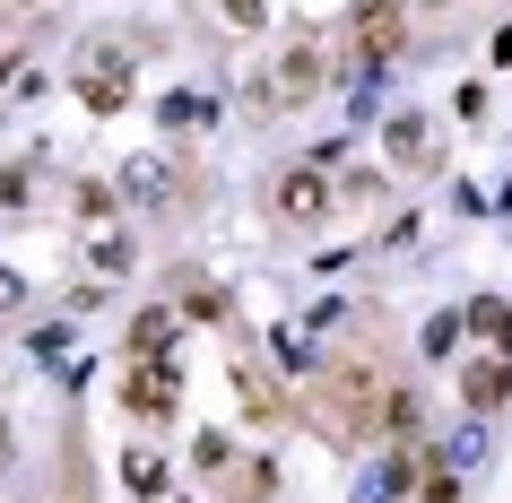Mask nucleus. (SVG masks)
<instances>
[{
    "mask_svg": "<svg viewBox=\"0 0 512 503\" xmlns=\"http://www.w3.org/2000/svg\"><path fill=\"white\" fill-rule=\"evenodd\" d=\"M18 304H27V278H18V269H0V313H18Z\"/></svg>",
    "mask_w": 512,
    "mask_h": 503,
    "instance_id": "obj_16",
    "label": "nucleus"
},
{
    "mask_svg": "<svg viewBox=\"0 0 512 503\" xmlns=\"http://www.w3.org/2000/svg\"><path fill=\"white\" fill-rule=\"evenodd\" d=\"M270 209L287 217V226H313V217H330V165H287V174H278L270 183Z\"/></svg>",
    "mask_w": 512,
    "mask_h": 503,
    "instance_id": "obj_2",
    "label": "nucleus"
},
{
    "mask_svg": "<svg viewBox=\"0 0 512 503\" xmlns=\"http://www.w3.org/2000/svg\"><path fill=\"white\" fill-rule=\"evenodd\" d=\"M131 347H139V356H165V347H174V313H165V304H157V313H139L131 321Z\"/></svg>",
    "mask_w": 512,
    "mask_h": 503,
    "instance_id": "obj_10",
    "label": "nucleus"
},
{
    "mask_svg": "<svg viewBox=\"0 0 512 503\" xmlns=\"http://www.w3.org/2000/svg\"><path fill=\"white\" fill-rule=\"evenodd\" d=\"M426 503H460V486H452V477H434V486H426Z\"/></svg>",
    "mask_w": 512,
    "mask_h": 503,
    "instance_id": "obj_18",
    "label": "nucleus"
},
{
    "mask_svg": "<svg viewBox=\"0 0 512 503\" xmlns=\"http://www.w3.org/2000/svg\"><path fill=\"white\" fill-rule=\"evenodd\" d=\"M452 339H460V313H443V321H426V356H452Z\"/></svg>",
    "mask_w": 512,
    "mask_h": 503,
    "instance_id": "obj_12",
    "label": "nucleus"
},
{
    "mask_svg": "<svg viewBox=\"0 0 512 503\" xmlns=\"http://www.w3.org/2000/svg\"><path fill=\"white\" fill-rule=\"evenodd\" d=\"M0 469H9V425H0Z\"/></svg>",
    "mask_w": 512,
    "mask_h": 503,
    "instance_id": "obj_19",
    "label": "nucleus"
},
{
    "mask_svg": "<svg viewBox=\"0 0 512 503\" xmlns=\"http://www.w3.org/2000/svg\"><path fill=\"white\" fill-rule=\"evenodd\" d=\"M122 477H131L139 495H157V486H165V469H157V460H148V451H131V460H122Z\"/></svg>",
    "mask_w": 512,
    "mask_h": 503,
    "instance_id": "obj_11",
    "label": "nucleus"
},
{
    "mask_svg": "<svg viewBox=\"0 0 512 503\" xmlns=\"http://www.w3.org/2000/svg\"><path fill=\"white\" fill-rule=\"evenodd\" d=\"M18 200H27V174H18V165H0V209H18Z\"/></svg>",
    "mask_w": 512,
    "mask_h": 503,
    "instance_id": "obj_15",
    "label": "nucleus"
},
{
    "mask_svg": "<svg viewBox=\"0 0 512 503\" xmlns=\"http://www.w3.org/2000/svg\"><path fill=\"white\" fill-rule=\"evenodd\" d=\"M96 261H105V269H131V235H96Z\"/></svg>",
    "mask_w": 512,
    "mask_h": 503,
    "instance_id": "obj_13",
    "label": "nucleus"
},
{
    "mask_svg": "<svg viewBox=\"0 0 512 503\" xmlns=\"http://www.w3.org/2000/svg\"><path fill=\"white\" fill-rule=\"evenodd\" d=\"M18 9H44V0H18Z\"/></svg>",
    "mask_w": 512,
    "mask_h": 503,
    "instance_id": "obj_20",
    "label": "nucleus"
},
{
    "mask_svg": "<svg viewBox=\"0 0 512 503\" xmlns=\"http://www.w3.org/2000/svg\"><path fill=\"white\" fill-rule=\"evenodd\" d=\"M382 148L400 165H434V131H426V113H391L382 122Z\"/></svg>",
    "mask_w": 512,
    "mask_h": 503,
    "instance_id": "obj_6",
    "label": "nucleus"
},
{
    "mask_svg": "<svg viewBox=\"0 0 512 503\" xmlns=\"http://www.w3.org/2000/svg\"><path fill=\"white\" fill-rule=\"evenodd\" d=\"M460 399H469L478 417H486V408H504V399H512V347H486L478 365L460 373Z\"/></svg>",
    "mask_w": 512,
    "mask_h": 503,
    "instance_id": "obj_5",
    "label": "nucleus"
},
{
    "mask_svg": "<svg viewBox=\"0 0 512 503\" xmlns=\"http://www.w3.org/2000/svg\"><path fill=\"white\" fill-rule=\"evenodd\" d=\"M278 105H313V96H322V87H330V53H322V44H313V35H304V44H296V53H287V70H278Z\"/></svg>",
    "mask_w": 512,
    "mask_h": 503,
    "instance_id": "obj_3",
    "label": "nucleus"
},
{
    "mask_svg": "<svg viewBox=\"0 0 512 503\" xmlns=\"http://www.w3.org/2000/svg\"><path fill=\"white\" fill-rule=\"evenodd\" d=\"M122 200H139V209L174 200V165H165V157H131V165H122Z\"/></svg>",
    "mask_w": 512,
    "mask_h": 503,
    "instance_id": "obj_7",
    "label": "nucleus"
},
{
    "mask_svg": "<svg viewBox=\"0 0 512 503\" xmlns=\"http://www.w3.org/2000/svg\"><path fill=\"white\" fill-rule=\"evenodd\" d=\"M79 96H87V113H122L131 70H113V53H96V61H87V79H79Z\"/></svg>",
    "mask_w": 512,
    "mask_h": 503,
    "instance_id": "obj_8",
    "label": "nucleus"
},
{
    "mask_svg": "<svg viewBox=\"0 0 512 503\" xmlns=\"http://www.w3.org/2000/svg\"><path fill=\"white\" fill-rule=\"evenodd\" d=\"M270 18V0H226V27H261Z\"/></svg>",
    "mask_w": 512,
    "mask_h": 503,
    "instance_id": "obj_14",
    "label": "nucleus"
},
{
    "mask_svg": "<svg viewBox=\"0 0 512 503\" xmlns=\"http://www.w3.org/2000/svg\"><path fill=\"white\" fill-rule=\"evenodd\" d=\"M417 425H426V408H417V391H382V434L400 451H417Z\"/></svg>",
    "mask_w": 512,
    "mask_h": 503,
    "instance_id": "obj_9",
    "label": "nucleus"
},
{
    "mask_svg": "<svg viewBox=\"0 0 512 503\" xmlns=\"http://www.w3.org/2000/svg\"><path fill=\"white\" fill-rule=\"evenodd\" d=\"M313 425H322V443H365L382 425V382L374 365H330L322 399H313Z\"/></svg>",
    "mask_w": 512,
    "mask_h": 503,
    "instance_id": "obj_1",
    "label": "nucleus"
},
{
    "mask_svg": "<svg viewBox=\"0 0 512 503\" xmlns=\"http://www.w3.org/2000/svg\"><path fill=\"white\" fill-rule=\"evenodd\" d=\"M391 9H400V0H356V27H382Z\"/></svg>",
    "mask_w": 512,
    "mask_h": 503,
    "instance_id": "obj_17",
    "label": "nucleus"
},
{
    "mask_svg": "<svg viewBox=\"0 0 512 503\" xmlns=\"http://www.w3.org/2000/svg\"><path fill=\"white\" fill-rule=\"evenodd\" d=\"M122 408L165 417V408H174V356H139V373H122Z\"/></svg>",
    "mask_w": 512,
    "mask_h": 503,
    "instance_id": "obj_4",
    "label": "nucleus"
}]
</instances>
